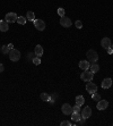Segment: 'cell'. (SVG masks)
<instances>
[{
  "label": "cell",
  "instance_id": "277c9868",
  "mask_svg": "<svg viewBox=\"0 0 113 126\" xmlns=\"http://www.w3.org/2000/svg\"><path fill=\"white\" fill-rule=\"evenodd\" d=\"M60 25L62 27H66V29H68V27H70L71 25H73V22H71V19H70V18L63 16V17L60 18Z\"/></svg>",
  "mask_w": 113,
  "mask_h": 126
},
{
  "label": "cell",
  "instance_id": "d4e9b609",
  "mask_svg": "<svg viewBox=\"0 0 113 126\" xmlns=\"http://www.w3.org/2000/svg\"><path fill=\"white\" fill-rule=\"evenodd\" d=\"M81 109H80V106L76 105L75 107H73V112H80Z\"/></svg>",
  "mask_w": 113,
  "mask_h": 126
},
{
  "label": "cell",
  "instance_id": "cb8c5ba5",
  "mask_svg": "<svg viewBox=\"0 0 113 126\" xmlns=\"http://www.w3.org/2000/svg\"><path fill=\"white\" fill-rule=\"evenodd\" d=\"M33 64L34 65H36V66H38V65L41 64V58L40 57H34V58H33Z\"/></svg>",
  "mask_w": 113,
  "mask_h": 126
},
{
  "label": "cell",
  "instance_id": "7c38bea8",
  "mask_svg": "<svg viewBox=\"0 0 113 126\" xmlns=\"http://www.w3.org/2000/svg\"><path fill=\"white\" fill-rule=\"evenodd\" d=\"M101 44L102 47L104 48V49H107V48H110L111 46H112V43H111V39L110 38H103L101 41Z\"/></svg>",
  "mask_w": 113,
  "mask_h": 126
},
{
  "label": "cell",
  "instance_id": "83f0119b",
  "mask_svg": "<svg viewBox=\"0 0 113 126\" xmlns=\"http://www.w3.org/2000/svg\"><path fill=\"white\" fill-rule=\"evenodd\" d=\"M58 15L60 17H63L64 16V9L63 8H59L58 9Z\"/></svg>",
  "mask_w": 113,
  "mask_h": 126
},
{
  "label": "cell",
  "instance_id": "e0dca14e",
  "mask_svg": "<svg viewBox=\"0 0 113 126\" xmlns=\"http://www.w3.org/2000/svg\"><path fill=\"white\" fill-rule=\"evenodd\" d=\"M84 102H85V98L83 97V95H77V97H76V105L83 106Z\"/></svg>",
  "mask_w": 113,
  "mask_h": 126
},
{
  "label": "cell",
  "instance_id": "d6a6232c",
  "mask_svg": "<svg viewBox=\"0 0 113 126\" xmlns=\"http://www.w3.org/2000/svg\"><path fill=\"white\" fill-rule=\"evenodd\" d=\"M8 47L10 48V50H12V49H14V44H13V43H9V44H8Z\"/></svg>",
  "mask_w": 113,
  "mask_h": 126
},
{
  "label": "cell",
  "instance_id": "836d02e7",
  "mask_svg": "<svg viewBox=\"0 0 113 126\" xmlns=\"http://www.w3.org/2000/svg\"><path fill=\"white\" fill-rule=\"evenodd\" d=\"M111 48H112V49H113V44H112V46H111Z\"/></svg>",
  "mask_w": 113,
  "mask_h": 126
},
{
  "label": "cell",
  "instance_id": "52a82bcc",
  "mask_svg": "<svg viewBox=\"0 0 113 126\" xmlns=\"http://www.w3.org/2000/svg\"><path fill=\"white\" fill-rule=\"evenodd\" d=\"M81 117L85 118V119H87V118L90 117V115H92V109H90V107H88V106H86L84 109H81Z\"/></svg>",
  "mask_w": 113,
  "mask_h": 126
},
{
  "label": "cell",
  "instance_id": "9a60e30c",
  "mask_svg": "<svg viewBox=\"0 0 113 126\" xmlns=\"http://www.w3.org/2000/svg\"><path fill=\"white\" fill-rule=\"evenodd\" d=\"M9 30V26H8V23L6 21H0V31L1 32H7Z\"/></svg>",
  "mask_w": 113,
  "mask_h": 126
},
{
  "label": "cell",
  "instance_id": "7402d4cb",
  "mask_svg": "<svg viewBox=\"0 0 113 126\" xmlns=\"http://www.w3.org/2000/svg\"><path fill=\"white\" fill-rule=\"evenodd\" d=\"M1 51H2L3 55H8L9 51H10V48L8 47V44H6V46H2V48H1Z\"/></svg>",
  "mask_w": 113,
  "mask_h": 126
},
{
  "label": "cell",
  "instance_id": "603a6c76",
  "mask_svg": "<svg viewBox=\"0 0 113 126\" xmlns=\"http://www.w3.org/2000/svg\"><path fill=\"white\" fill-rule=\"evenodd\" d=\"M90 95H92V99L95 100V101H99V100H101V95H100L97 92H95V93H93V94H90Z\"/></svg>",
  "mask_w": 113,
  "mask_h": 126
},
{
  "label": "cell",
  "instance_id": "2e32d148",
  "mask_svg": "<svg viewBox=\"0 0 113 126\" xmlns=\"http://www.w3.org/2000/svg\"><path fill=\"white\" fill-rule=\"evenodd\" d=\"M80 118H81L80 112H73V115H71V119H73L74 123H77Z\"/></svg>",
  "mask_w": 113,
  "mask_h": 126
},
{
  "label": "cell",
  "instance_id": "9c48e42d",
  "mask_svg": "<svg viewBox=\"0 0 113 126\" xmlns=\"http://www.w3.org/2000/svg\"><path fill=\"white\" fill-rule=\"evenodd\" d=\"M61 110H62V112H63L64 115L73 114V107H71L69 103H64V105H62V107H61Z\"/></svg>",
  "mask_w": 113,
  "mask_h": 126
},
{
  "label": "cell",
  "instance_id": "5bb4252c",
  "mask_svg": "<svg viewBox=\"0 0 113 126\" xmlns=\"http://www.w3.org/2000/svg\"><path fill=\"white\" fill-rule=\"evenodd\" d=\"M112 85V79H104L102 82V89H109Z\"/></svg>",
  "mask_w": 113,
  "mask_h": 126
},
{
  "label": "cell",
  "instance_id": "8fae6325",
  "mask_svg": "<svg viewBox=\"0 0 113 126\" xmlns=\"http://www.w3.org/2000/svg\"><path fill=\"white\" fill-rule=\"evenodd\" d=\"M90 67V63L88 62V60H80L79 62V68L83 70H87L89 69Z\"/></svg>",
  "mask_w": 113,
  "mask_h": 126
},
{
  "label": "cell",
  "instance_id": "d6986e66",
  "mask_svg": "<svg viewBox=\"0 0 113 126\" xmlns=\"http://www.w3.org/2000/svg\"><path fill=\"white\" fill-rule=\"evenodd\" d=\"M26 18L28 19L29 22H34L35 21V15H34V13H33V12H27Z\"/></svg>",
  "mask_w": 113,
  "mask_h": 126
},
{
  "label": "cell",
  "instance_id": "8992f818",
  "mask_svg": "<svg viewBox=\"0 0 113 126\" xmlns=\"http://www.w3.org/2000/svg\"><path fill=\"white\" fill-rule=\"evenodd\" d=\"M86 91L89 94L95 93V92L97 91V85L94 84V83H92V82H88L87 85H86Z\"/></svg>",
  "mask_w": 113,
  "mask_h": 126
},
{
  "label": "cell",
  "instance_id": "5b68a950",
  "mask_svg": "<svg viewBox=\"0 0 113 126\" xmlns=\"http://www.w3.org/2000/svg\"><path fill=\"white\" fill-rule=\"evenodd\" d=\"M17 18L18 16L16 15V13H8L5 17V21L7 23H15V22H17Z\"/></svg>",
  "mask_w": 113,
  "mask_h": 126
},
{
  "label": "cell",
  "instance_id": "30bf717a",
  "mask_svg": "<svg viewBox=\"0 0 113 126\" xmlns=\"http://www.w3.org/2000/svg\"><path fill=\"white\" fill-rule=\"evenodd\" d=\"M97 109L99 110H105V109L109 107V102H107L106 100H99L97 101Z\"/></svg>",
  "mask_w": 113,
  "mask_h": 126
},
{
  "label": "cell",
  "instance_id": "ffe728a7",
  "mask_svg": "<svg viewBox=\"0 0 113 126\" xmlns=\"http://www.w3.org/2000/svg\"><path fill=\"white\" fill-rule=\"evenodd\" d=\"M27 22V18L24 17V16H18L17 18V23L19 24V25H24V24H26Z\"/></svg>",
  "mask_w": 113,
  "mask_h": 126
},
{
  "label": "cell",
  "instance_id": "4316f807",
  "mask_svg": "<svg viewBox=\"0 0 113 126\" xmlns=\"http://www.w3.org/2000/svg\"><path fill=\"white\" fill-rule=\"evenodd\" d=\"M75 26L77 27V29L80 30L81 27H83V23H81V21H76L75 22Z\"/></svg>",
  "mask_w": 113,
  "mask_h": 126
},
{
  "label": "cell",
  "instance_id": "4dcf8cb0",
  "mask_svg": "<svg viewBox=\"0 0 113 126\" xmlns=\"http://www.w3.org/2000/svg\"><path fill=\"white\" fill-rule=\"evenodd\" d=\"M106 51H107V53H109V55H112V53H113V49H112V48H107V49H106Z\"/></svg>",
  "mask_w": 113,
  "mask_h": 126
},
{
  "label": "cell",
  "instance_id": "3957f363",
  "mask_svg": "<svg viewBox=\"0 0 113 126\" xmlns=\"http://www.w3.org/2000/svg\"><path fill=\"white\" fill-rule=\"evenodd\" d=\"M8 55H9V58H10L12 62H18L20 59V52L17 49H12L9 51Z\"/></svg>",
  "mask_w": 113,
  "mask_h": 126
},
{
  "label": "cell",
  "instance_id": "44dd1931",
  "mask_svg": "<svg viewBox=\"0 0 113 126\" xmlns=\"http://www.w3.org/2000/svg\"><path fill=\"white\" fill-rule=\"evenodd\" d=\"M40 98L43 101H50V94H48V93H41Z\"/></svg>",
  "mask_w": 113,
  "mask_h": 126
},
{
  "label": "cell",
  "instance_id": "4fadbf2b",
  "mask_svg": "<svg viewBox=\"0 0 113 126\" xmlns=\"http://www.w3.org/2000/svg\"><path fill=\"white\" fill-rule=\"evenodd\" d=\"M34 53H35V56L40 57V58L43 56V48H42V46L38 44V46L35 47V49H34Z\"/></svg>",
  "mask_w": 113,
  "mask_h": 126
},
{
  "label": "cell",
  "instance_id": "f1b7e54d",
  "mask_svg": "<svg viewBox=\"0 0 113 126\" xmlns=\"http://www.w3.org/2000/svg\"><path fill=\"white\" fill-rule=\"evenodd\" d=\"M55 98H57V94H52V95H50V102H51V103L54 102Z\"/></svg>",
  "mask_w": 113,
  "mask_h": 126
},
{
  "label": "cell",
  "instance_id": "ac0fdd59",
  "mask_svg": "<svg viewBox=\"0 0 113 126\" xmlns=\"http://www.w3.org/2000/svg\"><path fill=\"white\" fill-rule=\"evenodd\" d=\"M89 69H90V72H92V73H97V72L100 70V66L97 64H95V63H94V64L90 65Z\"/></svg>",
  "mask_w": 113,
  "mask_h": 126
},
{
  "label": "cell",
  "instance_id": "484cf974",
  "mask_svg": "<svg viewBox=\"0 0 113 126\" xmlns=\"http://www.w3.org/2000/svg\"><path fill=\"white\" fill-rule=\"evenodd\" d=\"M60 125L61 126H71L73 123H71V122H68V120H63V122H61Z\"/></svg>",
  "mask_w": 113,
  "mask_h": 126
},
{
  "label": "cell",
  "instance_id": "ba28073f",
  "mask_svg": "<svg viewBox=\"0 0 113 126\" xmlns=\"http://www.w3.org/2000/svg\"><path fill=\"white\" fill-rule=\"evenodd\" d=\"M34 26H35V29L38 30V31H43V30L45 29V23H44L42 19H35Z\"/></svg>",
  "mask_w": 113,
  "mask_h": 126
},
{
  "label": "cell",
  "instance_id": "6da1fadb",
  "mask_svg": "<svg viewBox=\"0 0 113 126\" xmlns=\"http://www.w3.org/2000/svg\"><path fill=\"white\" fill-rule=\"evenodd\" d=\"M86 56H87L88 62L92 63V64H94V63H96L97 60H99V55H97V52H96L95 50H93V49L88 50L87 53H86Z\"/></svg>",
  "mask_w": 113,
  "mask_h": 126
},
{
  "label": "cell",
  "instance_id": "f546056e",
  "mask_svg": "<svg viewBox=\"0 0 113 126\" xmlns=\"http://www.w3.org/2000/svg\"><path fill=\"white\" fill-rule=\"evenodd\" d=\"M34 57H36V56H35V53H31V52H29L28 56H27V58H28L29 60H33V58H34Z\"/></svg>",
  "mask_w": 113,
  "mask_h": 126
},
{
  "label": "cell",
  "instance_id": "1f68e13d",
  "mask_svg": "<svg viewBox=\"0 0 113 126\" xmlns=\"http://www.w3.org/2000/svg\"><path fill=\"white\" fill-rule=\"evenodd\" d=\"M3 69H5V68H3V65H2V64H0V73H2Z\"/></svg>",
  "mask_w": 113,
  "mask_h": 126
},
{
  "label": "cell",
  "instance_id": "7a4b0ae2",
  "mask_svg": "<svg viewBox=\"0 0 113 126\" xmlns=\"http://www.w3.org/2000/svg\"><path fill=\"white\" fill-rule=\"evenodd\" d=\"M94 73H92L90 70H83V73L80 74V79L84 81V82H90L93 79Z\"/></svg>",
  "mask_w": 113,
  "mask_h": 126
}]
</instances>
